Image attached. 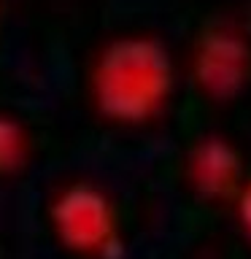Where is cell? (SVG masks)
<instances>
[{"mask_svg":"<svg viewBox=\"0 0 251 259\" xmlns=\"http://www.w3.org/2000/svg\"><path fill=\"white\" fill-rule=\"evenodd\" d=\"M235 219H238V227L243 232V238L251 243V176H246L240 192L235 194Z\"/></svg>","mask_w":251,"mask_h":259,"instance_id":"6","label":"cell"},{"mask_svg":"<svg viewBox=\"0 0 251 259\" xmlns=\"http://www.w3.org/2000/svg\"><path fill=\"white\" fill-rule=\"evenodd\" d=\"M189 73L194 87L216 103L243 95L251 81V44L230 24H208L192 46Z\"/></svg>","mask_w":251,"mask_h":259,"instance_id":"3","label":"cell"},{"mask_svg":"<svg viewBox=\"0 0 251 259\" xmlns=\"http://www.w3.org/2000/svg\"><path fill=\"white\" fill-rule=\"evenodd\" d=\"M54 238L81 256L108 259L121 248L119 213L111 197L89 181H70L49 202Z\"/></svg>","mask_w":251,"mask_h":259,"instance_id":"2","label":"cell"},{"mask_svg":"<svg viewBox=\"0 0 251 259\" xmlns=\"http://www.w3.org/2000/svg\"><path fill=\"white\" fill-rule=\"evenodd\" d=\"M30 130L14 113L0 111V176H14L30 162Z\"/></svg>","mask_w":251,"mask_h":259,"instance_id":"5","label":"cell"},{"mask_svg":"<svg viewBox=\"0 0 251 259\" xmlns=\"http://www.w3.org/2000/svg\"><path fill=\"white\" fill-rule=\"evenodd\" d=\"M186 184L202 200H235L246 181V159L230 138L208 133L186 154Z\"/></svg>","mask_w":251,"mask_h":259,"instance_id":"4","label":"cell"},{"mask_svg":"<svg viewBox=\"0 0 251 259\" xmlns=\"http://www.w3.org/2000/svg\"><path fill=\"white\" fill-rule=\"evenodd\" d=\"M89 100L100 119L141 127L170 105L178 70L170 46L151 32H124L97 49L89 65Z\"/></svg>","mask_w":251,"mask_h":259,"instance_id":"1","label":"cell"}]
</instances>
